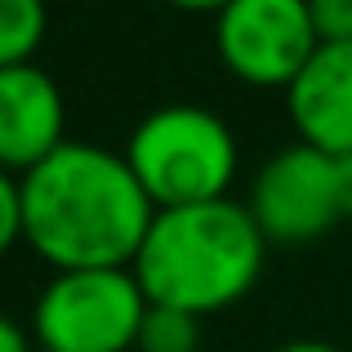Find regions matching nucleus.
Returning a JSON list of instances; mask_svg holds the SVG:
<instances>
[{
	"mask_svg": "<svg viewBox=\"0 0 352 352\" xmlns=\"http://www.w3.org/2000/svg\"><path fill=\"white\" fill-rule=\"evenodd\" d=\"M285 107L299 143L326 156L352 152V41L317 45L299 80L285 89Z\"/></svg>",
	"mask_w": 352,
	"mask_h": 352,
	"instance_id": "6e6552de",
	"label": "nucleus"
},
{
	"mask_svg": "<svg viewBox=\"0 0 352 352\" xmlns=\"http://www.w3.org/2000/svg\"><path fill=\"white\" fill-rule=\"evenodd\" d=\"M335 192H339V219H352V152L335 156Z\"/></svg>",
	"mask_w": 352,
	"mask_h": 352,
	"instance_id": "ddd939ff",
	"label": "nucleus"
},
{
	"mask_svg": "<svg viewBox=\"0 0 352 352\" xmlns=\"http://www.w3.org/2000/svg\"><path fill=\"white\" fill-rule=\"evenodd\" d=\"M312 27L321 45L326 41H352V0H308Z\"/></svg>",
	"mask_w": 352,
	"mask_h": 352,
	"instance_id": "f8f14e48",
	"label": "nucleus"
},
{
	"mask_svg": "<svg viewBox=\"0 0 352 352\" xmlns=\"http://www.w3.org/2000/svg\"><path fill=\"white\" fill-rule=\"evenodd\" d=\"M36 352H45V348H36Z\"/></svg>",
	"mask_w": 352,
	"mask_h": 352,
	"instance_id": "f3484780",
	"label": "nucleus"
},
{
	"mask_svg": "<svg viewBox=\"0 0 352 352\" xmlns=\"http://www.w3.org/2000/svg\"><path fill=\"white\" fill-rule=\"evenodd\" d=\"M147 308L134 267H72L36 294L32 335L45 352H129Z\"/></svg>",
	"mask_w": 352,
	"mask_h": 352,
	"instance_id": "20e7f679",
	"label": "nucleus"
},
{
	"mask_svg": "<svg viewBox=\"0 0 352 352\" xmlns=\"http://www.w3.org/2000/svg\"><path fill=\"white\" fill-rule=\"evenodd\" d=\"M45 32H50L45 0H0V72L32 63Z\"/></svg>",
	"mask_w": 352,
	"mask_h": 352,
	"instance_id": "1a4fd4ad",
	"label": "nucleus"
},
{
	"mask_svg": "<svg viewBox=\"0 0 352 352\" xmlns=\"http://www.w3.org/2000/svg\"><path fill=\"white\" fill-rule=\"evenodd\" d=\"M214 45L241 85L290 89L317 54L321 36L308 0H232L214 14Z\"/></svg>",
	"mask_w": 352,
	"mask_h": 352,
	"instance_id": "39448f33",
	"label": "nucleus"
},
{
	"mask_svg": "<svg viewBox=\"0 0 352 352\" xmlns=\"http://www.w3.org/2000/svg\"><path fill=\"white\" fill-rule=\"evenodd\" d=\"M165 5L183 9V14H219V9L232 5V0H165Z\"/></svg>",
	"mask_w": 352,
	"mask_h": 352,
	"instance_id": "2eb2a0df",
	"label": "nucleus"
},
{
	"mask_svg": "<svg viewBox=\"0 0 352 352\" xmlns=\"http://www.w3.org/2000/svg\"><path fill=\"white\" fill-rule=\"evenodd\" d=\"M263 254L267 236L254 223L250 206L223 197L206 206L156 210L134 258V276L152 303L210 317L254 290Z\"/></svg>",
	"mask_w": 352,
	"mask_h": 352,
	"instance_id": "f03ea898",
	"label": "nucleus"
},
{
	"mask_svg": "<svg viewBox=\"0 0 352 352\" xmlns=\"http://www.w3.org/2000/svg\"><path fill=\"white\" fill-rule=\"evenodd\" d=\"M156 206L125 152L67 138L23 174V241L54 267H134Z\"/></svg>",
	"mask_w": 352,
	"mask_h": 352,
	"instance_id": "f257e3e1",
	"label": "nucleus"
},
{
	"mask_svg": "<svg viewBox=\"0 0 352 352\" xmlns=\"http://www.w3.org/2000/svg\"><path fill=\"white\" fill-rule=\"evenodd\" d=\"M201 348V317L183 308L152 303L138 330V352H197Z\"/></svg>",
	"mask_w": 352,
	"mask_h": 352,
	"instance_id": "9d476101",
	"label": "nucleus"
},
{
	"mask_svg": "<svg viewBox=\"0 0 352 352\" xmlns=\"http://www.w3.org/2000/svg\"><path fill=\"white\" fill-rule=\"evenodd\" d=\"M272 352H344V348L321 344V339H294V344H281V348H272Z\"/></svg>",
	"mask_w": 352,
	"mask_h": 352,
	"instance_id": "dca6fc26",
	"label": "nucleus"
},
{
	"mask_svg": "<svg viewBox=\"0 0 352 352\" xmlns=\"http://www.w3.org/2000/svg\"><path fill=\"white\" fill-rule=\"evenodd\" d=\"M0 352H36L32 335H27L14 317H5V312H0Z\"/></svg>",
	"mask_w": 352,
	"mask_h": 352,
	"instance_id": "4468645a",
	"label": "nucleus"
},
{
	"mask_svg": "<svg viewBox=\"0 0 352 352\" xmlns=\"http://www.w3.org/2000/svg\"><path fill=\"white\" fill-rule=\"evenodd\" d=\"M250 214L267 241L308 245L339 223V192H335V156L308 143H290L254 174Z\"/></svg>",
	"mask_w": 352,
	"mask_h": 352,
	"instance_id": "423d86ee",
	"label": "nucleus"
},
{
	"mask_svg": "<svg viewBox=\"0 0 352 352\" xmlns=\"http://www.w3.org/2000/svg\"><path fill=\"white\" fill-rule=\"evenodd\" d=\"M125 161L156 210L223 201L241 170L228 120L201 103H165L134 125Z\"/></svg>",
	"mask_w": 352,
	"mask_h": 352,
	"instance_id": "7ed1b4c3",
	"label": "nucleus"
},
{
	"mask_svg": "<svg viewBox=\"0 0 352 352\" xmlns=\"http://www.w3.org/2000/svg\"><path fill=\"white\" fill-rule=\"evenodd\" d=\"M23 241V179L0 170V258Z\"/></svg>",
	"mask_w": 352,
	"mask_h": 352,
	"instance_id": "9b49d317",
	"label": "nucleus"
},
{
	"mask_svg": "<svg viewBox=\"0 0 352 352\" xmlns=\"http://www.w3.org/2000/svg\"><path fill=\"white\" fill-rule=\"evenodd\" d=\"M67 143V107L63 89L36 63L0 72V170L18 174L54 156Z\"/></svg>",
	"mask_w": 352,
	"mask_h": 352,
	"instance_id": "0eeeda50",
	"label": "nucleus"
}]
</instances>
